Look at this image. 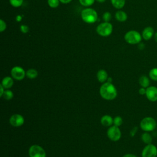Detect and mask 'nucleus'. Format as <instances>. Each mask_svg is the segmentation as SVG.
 <instances>
[{
    "label": "nucleus",
    "instance_id": "nucleus-1",
    "mask_svg": "<svg viewBox=\"0 0 157 157\" xmlns=\"http://www.w3.org/2000/svg\"><path fill=\"white\" fill-rule=\"evenodd\" d=\"M99 93L101 96L108 101L114 99L117 96V91L112 83L105 82L100 87Z\"/></svg>",
    "mask_w": 157,
    "mask_h": 157
},
{
    "label": "nucleus",
    "instance_id": "nucleus-2",
    "mask_svg": "<svg viewBox=\"0 0 157 157\" xmlns=\"http://www.w3.org/2000/svg\"><path fill=\"white\" fill-rule=\"evenodd\" d=\"M81 17L85 23H93L98 20V13L93 9L86 8L82 11Z\"/></svg>",
    "mask_w": 157,
    "mask_h": 157
},
{
    "label": "nucleus",
    "instance_id": "nucleus-3",
    "mask_svg": "<svg viewBox=\"0 0 157 157\" xmlns=\"http://www.w3.org/2000/svg\"><path fill=\"white\" fill-rule=\"evenodd\" d=\"M156 120L151 117H144L140 122V127L145 132L153 131L156 128Z\"/></svg>",
    "mask_w": 157,
    "mask_h": 157
},
{
    "label": "nucleus",
    "instance_id": "nucleus-4",
    "mask_svg": "<svg viewBox=\"0 0 157 157\" xmlns=\"http://www.w3.org/2000/svg\"><path fill=\"white\" fill-rule=\"evenodd\" d=\"M125 41L129 44H139L142 39V34L138 31L135 30H131L128 31L124 35Z\"/></svg>",
    "mask_w": 157,
    "mask_h": 157
},
{
    "label": "nucleus",
    "instance_id": "nucleus-5",
    "mask_svg": "<svg viewBox=\"0 0 157 157\" xmlns=\"http://www.w3.org/2000/svg\"><path fill=\"white\" fill-rule=\"evenodd\" d=\"M113 27L109 22H104L99 24L96 28V32L98 34L103 37H107L111 34Z\"/></svg>",
    "mask_w": 157,
    "mask_h": 157
},
{
    "label": "nucleus",
    "instance_id": "nucleus-6",
    "mask_svg": "<svg viewBox=\"0 0 157 157\" xmlns=\"http://www.w3.org/2000/svg\"><path fill=\"white\" fill-rule=\"evenodd\" d=\"M107 135L108 138L113 142L118 141L121 138V133L119 127L115 125L110 126L107 131Z\"/></svg>",
    "mask_w": 157,
    "mask_h": 157
},
{
    "label": "nucleus",
    "instance_id": "nucleus-7",
    "mask_svg": "<svg viewBox=\"0 0 157 157\" xmlns=\"http://www.w3.org/2000/svg\"><path fill=\"white\" fill-rule=\"evenodd\" d=\"M141 155L142 157H156L157 147L151 143L147 144L143 148Z\"/></svg>",
    "mask_w": 157,
    "mask_h": 157
},
{
    "label": "nucleus",
    "instance_id": "nucleus-8",
    "mask_svg": "<svg viewBox=\"0 0 157 157\" xmlns=\"http://www.w3.org/2000/svg\"><path fill=\"white\" fill-rule=\"evenodd\" d=\"M29 155L30 157H46V153L42 147L33 145L29 147Z\"/></svg>",
    "mask_w": 157,
    "mask_h": 157
},
{
    "label": "nucleus",
    "instance_id": "nucleus-9",
    "mask_svg": "<svg viewBox=\"0 0 157 157\" xmlns=\"http://www.w3.org/2000/svg\"><path fill=\"white\" fill-rule=\"evenodd\" d=\"M10 74L12 77L17 80H23L26 76V72L20 66H14L12 68Z\"/></svg>",
    "mask_w": 157,
    "mask_h": 157
},
{
    "label": "nucleus",
    "instance_id": "nucleus-10",
    "mask_svg": "<svg viewBox=\"0 0 157 157\" xmlns=\"http://www.w3.org/2000/svg\"><path fill=\"white\" fill-rule=\"evenodd\" d=\"M9 123L12 126L19 127L24 124L25 119L21 115L15 113L10 117Z\"/></svg>",
    "mask_w": 157,
    "mask_h": 157
},
{
    "label": "nucleus",
    "instance_id": "nucleus-11",
    "mask_svg": "<svg viewBox=\"0 0 157 157\" xmlns=\"http://www.w3.org/2000/svg\"><path fill=\"white\" fill-rule=\"evenodd\" d=\"M145 96L148 101L151 102L157 101V87L155 86H149L146 88Z\"/></svg>",
    "mask_w": 157,
    "mask_h": 157
},
{
    "label": "nucleus",
    "instance_id": "nucleus-12",
    "mask_svg": "<svg viewBox=\"0 0 157 157\" xmlns=\"http://www.w3.org/2000/svg\"><path fill=\"white\" fill-rule=\"evenodd\" d=\"M155 31L154 29L151 26H147L145 28L142 33V38L145 40H148L154 36Z\"/></svg>",
    "mask_w": 157,
    "mask_h": 157
},
{
    "label": "nucleus",
    "instance_id": "nucleus-13",
    "mask_svg": "<svg viewBox=\"0 0 157 157\" xmlns=\"http://www.w3.org/2000/svg\"><path fill=\"white\" fill-rule=\"evenodd\" d=\"M101 123L104 126H111L113 123V119L109 115H105L101 118Z\"/></svg>",
    "mask_w": 157,
    "mask_h": 157
},
{
    "label": "nucleus",
    "instance_id": "nucleus-14",
    "mask_svg": "<svg viewBox=\"0 0 157 157\" xmlns=\"http://www.w3.org/2000/svg\"><path fill=\"white\" fill-rule=\"evenodd\" d=\"M96 77H97L98 81H99L101 83H105V82L107 81V80L109 77L107 72L104 69H100L97 72Z\"/></svg>",
    "mask_w": 157,
    "mask_h": 157
},
{
    "label": "nucleus",
    "instance_id": "nucleus-15",
    "mask_svg": "<svg viewBox=\"0 0 157 157\" xmlns=\"http://www.w3.org/2000/svg\"><path fill=\"white\" fill-rule=\"evenodd\" d=\"M1 85L5 89H9L13 85V80L12 77L7 76L5 77L1 82Z\"/></svg>",
    "mask_w": 157,
    "mask_h": 157
},
{
    "label": "nucleus",
    "instance_id": "nucleus-16",
    "mask_svg": "<svg viewBox=\"0 0 157 157\" xmlns=\"http://www.w3.org/2000/svg\"><path fill=\"white\" fill-rule=\"evenodd\" d=\"M150 78L146 75H142L140 77L139 79V83L141 86V87L147 88L150 86Z\"/></svg>",
    "mask_w": 157,
    "mask_h": 157
},
{
    "label": "nucleus",
    "instance_id": "nucleus-17",
    "mask_svg": "<svg viewBox=\"0 0 157 157\" xmlns=\"http://www.w3.org/2000/svg\"><path fill=\"white\" fill-rule=\"evenodd\" d=\"M115 18L121 22L125 21L128 18V15L126 12L123 10H118L115 13Z\"/></svg>",
    "mask_w": 157,
    "mask_h": 157
},
{
    "label": "nucleus",
    "instance_id": "nucleus-18",
    "mask_svg": "<svg viewBox=\"0 0 157 157\" xmlns=\"http://www.w3.org/2000/svg\"><path fill=\"white\" fill-rule=\"evenodd\" d=\"M141 139L144 143L146 144H149L152 142L153 138L149 132H145L142 134Z\"/></svg>",
    "mask_w": 157,
    "mask_h": 157
},
{
    "label": "nucleus",
    "instance_id": "nucleus-19",
    "mask_svg": "<svg viewBox=\"0 0 157 157\" xmlns=\"http://www.w3.org/2000/svg\"><path fill=\"white\" fill-rule=\"evenodd\" d=\"M111 3L114 7L120 9L124 7L125 0H111Z\"/></svg>",
    "mask_w": 157,
    "mask_h": 157
},
{
    "label": "nucleus",
    "instance_id": "nucleus-20",
    "mask_svg": "<svg viewBox=\"0 0 157 157\" xmlns=\"http://www.w3.org/2000/svg\"><path fill=\"white\" fill-rule=\"evenodd\" d=\"M38 75V72L37 70L34 69H29L26 72V76L31 79L35 78L37 77Z\"/></svg>",
    "mask_w": 157,
    "mask_h": 157
},
{
    "label": "nucleus",
    "instance_id": "nucleus-21",
    "mask_svg": "<svg viewBox=\"0 0 157 157\" xmlns=\"http://www.w3.org/2000/svg\"><path fill=\"white\" fill-rule=\"evenodd\" d=\"M148 77L151 80L157 82V67H153L150 70Z\"/></svg>",
    "mask_w": 157,
    "mask_h": 157
},
{
    "label": "nucleus",
    "instance_id": "nucleus-22",
    "mask_svg": "<svg viewBox=\"0 0 157 157\" xmlns=\"http://www.w3.org/2000/svg\"><path fill=\"white\" fill-rule=\"evenodd\" d=\"M2 97L6 100H10L13 97V93L11 90H6L4 91V93Z\"/></svg>",
    "mask_w": 157,
    "mask_h": 157
},
{
    "label": "nucleus",
    "instance_id": "nucleus-23",
    "mask_svg": "<svg viewBox=\"0 0 157 157\" xmlns=\"http://www.w3.org/2000/svg\"><path fill=\"white\" fill-rule=\"evenodd\" d=\"M59 0H47L48 6L52 8H56L59 4Z\"/></svg>",
    "mask_w": 157,
    "mask_h": 157
},
{
    "label": "nucleus",
    "instance_id": "nucleus-24",
    "mask_svg": "<svg viewBox=\"0 0 157 157\" xmlns=\"http://www.w3.org/2000/svg\"><path fill=\"white\" fill-rule=\"evenodd\" d=\"M10 4L14 7L21 6L23 2V0H9Z\"/></svg>",
    "mask_w": 157,
    "mask_h": 157
},
{
    "label": "nucleus",
    "instance_id": "nucleus-25",
    "mask_svg": "<svg viewBox=\"0 0 157 157\" xmlns=\"http://www.w3.org/2000/svg\"><path fill=\"white\" fill-rule=\"evenodd\" d=\"M95 0H79L81 5L85 7H88L93 4Z\"/></svg>",
    "mask_w": 157,
    "mask_h": 157
},
{
    "label": "nucleus",
    "instance_id": "nucleus-26",
    "mask_svg": "<svg viewBox=\"0 0 157 157\" xmlns=\"http://www.w3.org/2000/svg\"><path fill=\"white\" fill-rule=\"evenodd\" d=\"M123 123V119L120 116H117L113 118V124L116 126H120Z\"/></svg>",
    "mask_w": 157,
    "mask_h": 157
},
{
    "label": "nucleus",
    "instance_id": "nucleus-27",
    "mask_svg": "<svg viewBox=\"0 0 157 157\" xmlns=\"http://www.w3.org/2000/svg\"><path fill=\"white\" fill-rule=\"evenodd\" d=\"M102 18H103V20L105 21V22H109V21H110L112 18L111 13L109 12H106L103 14Z\"/></svg>",
    "mask_w": 157,
    "mask_h": 157
},
{
    "label": "nucleus",
    "instance_id": "nucleus-28",
    "mask_svg": "<svg viewBox=\"0 0 157 157\" xmlns=\"http://www.w3.org/2000/svg\"><path fill=\"white\" fill-rule=\"evenodd\" d=\"M6 29V22L2 20H0V32H3Z\"/></svg>",
    "mask_w": 157,
    "mask_h": 157
},
{
    "label": "nucleus",
    "instance_id": "nucleus-29",
    "mask_svg": "<svg viewBox=\"0 0 157 157\" xmlns=\"http://www.w3.org/2000/svg\"><path fill=\"white\" fill-rule=\"evenodd\" d=\"M20 31L23 33H27L29 31V27L25 25H22L20 26Z\"/></svg>",
    "mask_w": 157,
    "mask_h": 157
},
{
    "label": "nucleus",
    "instance_id": "nucleus-30",
    "mask_svg": "<svg viewBox=\"0 0 157 157\" xmlns=\"http://www.w3.org/2000/svg\"><path fill=\"white\" fill-rule=\"evenodd\" d=\"M137 131V127H134L130 131V136L131 137H133L135 136V134H136Z\"/></svg>",
    "mask_w": 157,
    "mask_h": 157
},
{
    "label": "nucleus",
    "instance_id": "nucleus-31",
    "mask_svg": "<svg viewBox=\"0 0 157 157\" xmlns=\"http://www.w3.org/2000/svg\"><path fill=\"white\" fill-rule=\"evenodd\" d=\"M139 93L140 94V95H145V93H146V88H144V87H141L139 88Z\"/></svg>",
    "mask_w": 157,
    "mask_h": 157
},
{
    "label": "nucleus",
    "instance_id": "nucleus-32",
    "mask_svg": "<svg viewBox=\"0 0 157 157\" xmlns=\"http://www.w3.org/2000/svg\"><path fill=\"white\" fill-rule=\"evenodd\" d=\"M0 88H1V91H0V96L2 97L4 93V91H5V88L3 87V86L1 84L0 85Z\"/></svg>",
    "mask_w": 157,
    "mask_h": 157
},
{
    "label": "nucleus",
    "instance_id": "nucleus-33",
    "mask_svg": "<svg viewBox=\"0 0 157 157\" xmlns=\"http://www.w3.org/2000/svg\"><path fill=\"white\" fill-rule=\"evenodd\" d=\"M123 157H137V156H136L135 155L132 154V153H128V154L124 155Z\"/></svg>",
    "mask_w": 157,
    "mask_h": 157
},
{
    "label": "nucleus",
    "instance_id": "nucleus-34",
    "mask_svg": "<svg viewBox=\"0 0 157 157\" xmlns=\"http://www.w3.org/2000/svg\"><path fill=\"white\" fill-rule=\"evenodd\" d=\"M59 1L63 4H67L72 1V0H59Z\"/></svg>",
    "mask_w": 157,
    "mask_h": 157
},
{
    "label": "nucleus",
    "instance_id": "nucleus-35",
    "mask_svg": "<svg viewBox=\"0 0 157 157\" xmlns=\"http://www.w3.org/2000/svg\"><path fill=\"white\" fill-rule=\"evenodd\" d=\"M139 44V48L140 50H143V49L144 48L145 46H144V44H142V43H139V44Z\"/></svg>",
    "mask_w": 157,
    "mask_h": 157
},
{
    "label": "nucleus",
    "instance_id": "nucleus-36",
    "mask_svg": "<svg viewBox=\"0 0 157 157\" xmlns=\"http://www.w3.org/2000/svg\"><path fill=\"white\" fill-rule=\"evenodd\" d=\"M21 19H22V17L21 15H17L16 17V20H17V21H20L21 20Z\"/></svg>",
    "mask_w": 157,
    "mask_h": 157
},
{
    "label": "nucleus",
    "instance_id": "nucleus-37",
    "mask_svg": "<svg viewBox=\"0 0 157 157\" xmlns=\"http://www.w3.org/2000/svg\"><path fill=\"white\" fill-rule=\"evenodd\" d=\"M112 77H108V78H107V82L112 83Z\"/></svg>",
    "mask_w": 157,
    "mask_h": 157
},
{
    "label": "nucleus",
    "instance_id": "nucleus-38",
    "mask_svg": "<svg viewBox=\"0 0 157 157\" xmlns=\"http://www.w3.org/2000/svg\"><path fill=\"white\" fill-rule=\"evenodd\" d=\"M154 39H155V40L157 42V32L155 33L154 34Z\"/></svg>",
    "mask_w": 157,
    "mask_h": 157
},
{
    "label": "nucleus",
    "instance_id": "nucleus-39",
    "mask_svg": "<svg viewBox=\"0 0 157 157\" xmlns=\"http://www.w3.org/2000/svg\"><path fill=\"white\" fill-rule=\"evenodd\" d=\"M96 1H98V2H105L106 0H96Z\"/></svg>",
    "mask_w": 157,
    "mask_h": 157
},
{
    "label": "nucleus",
    "instance_id": "nucleus-40",
    "mask_svg": "<svg viewBox=\"0 0 157 157\" xmlns=\"http://www.w3.org/2000/svg\"><path fill=\"white\" fill-rule=\"evenodd\" d=\"M156 128H157V125H156Z\"/></svg>",
    "mask_w": 157,
    "mask_h": 157
}]
</instances>
